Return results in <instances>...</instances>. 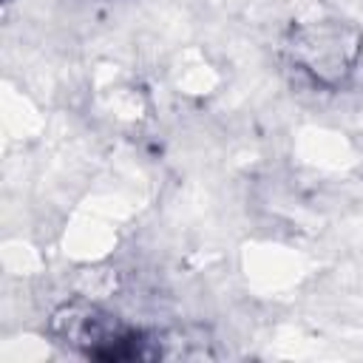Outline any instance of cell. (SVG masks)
Here are the masks:
<instances>
[{
	"label": "cell",
	"instance_id": "obj_1",
	"mask_svg": "<svg viewBox=\"0 0 363 363\" xmlns=\"http://www.w3.org/2000/svg\"><path fill=\"white\" fill-rule=\"evenodd\" d=\"M48 332L60 346L102 363L201 360L216 354L204 335L190 340L187 332H147L85 298L60 303L48 318Z\"/></svg>",
	"mask_w": 363,
	"mask_h": 363
},
{
	"label": "cell",
	"instance_id": "obj_2",
	"mask_svg": "<svg viewBox=\"0 0 363 363\" xmlns=\"http://www.w3.org/2000/svg\"><path fill=\"white\" fill-rule=\"evenodd\" d=\"M281 48L295 71L326 91H337L352 79L363 57V31L335 17L292 23Z\"/></svg>",
	"mask_w": 363,
	"mask_h": 363
}]
</instances>
